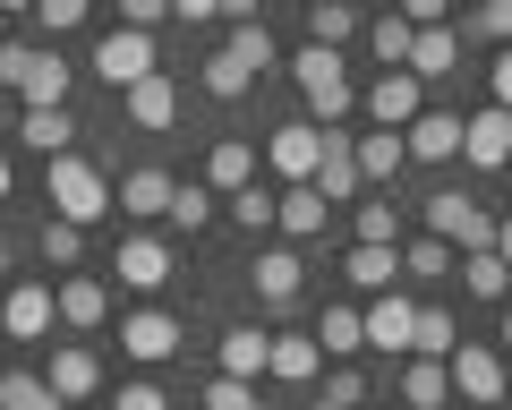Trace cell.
Returning <instances> with one entry per match:
<instances>
[{
    "label": "cell",
    "instance_id": "9",
    "mask_svg": "<svg viewBox=\"0 0 512 410\" xmlns=\"http://www.w3.org/2000/svg\"><path fill=\"white\" fill-rule=\"evenodd\" d=\"M359 325H367V351H384V359H410L419 308H410L402 291H384V299H367V308H359Z\"/></svg>",
    "mask_w": 512,
    "mask_h": 410
},
{
    "label": "cell",
    "instance_id": "13",
    "mask_svg": "<svg viewBox=\"0 0 512 410\" xmlns=\"http://www.w3.org/2000/svg\"><path fill=\"white\" fill-rule=\"evenodd\" d=\"M43 385H52L60 402H86V393L103 385V359H94L86 342H52V359H43Z\"/></svg>",
    "mask_w": 512,
    "mask_h": 410
},
{
    "label": "cell",
    "instance_id": "1",
    "mask_svg": "<svg viewBox=\"0 0 512 410\" xmlns=\"http://www.w3.org/2000/svg\"><path fill=\"white\" fill-rule=\"evenodd\" d=\"M69 60L43 52V43H0V86L26 94V112H69Z\"/></svg>",
    "mask_w": 512,
    "mask_h": 410
},
{
    "label": "cell",
    "instance_id": "28",
    "mask_svg": "<svg viewBox=\"0 0 512 410\" xmlns=\"http://www.w3.org/2000/svg\"><path fill=\"white\" fill-rule=\"evenodd\" d=\"M222 214H231L239 231H274V223H282V197H274L265 180H248L239 197H222Z\"/></svg>",
    "mask_w": 512,
    "mask_h": 410
},
{
    "label": "cell",
    "instance_id": "46",
    "mask_svg": "<svg viewBox=\"0 0 512 410\" xmlns=\"http://www.w3.org/2000/svg\"><path fill=\"white\" fill-rule=\"evenodd\" d=\"M163 18H171L163 0H120V26H137V35H154V26H163Z\"/></svg>",
    "mask_w": 512,
    "mask_h": 410
},
{
    "label": "cell",
    "instance_id": "50",
    "mask_svg": "<svg viewBox=\"0 0 512 410\" xmlns=\"http://www.w3.org/2000/svg\"><path fill=\"white\" fill-rule=\"evenodd\" d=\"M0 205H9V154H0Z\"/></svg>",
    "mask_w": 512,
    "mask_h": 410
},
{
    "label": "cell",
    "instance_id": "14",
    "mask_svg": "<svg viewBox=\"0 0 512 410\" xmlns=\"http://www.w3.org/2000/svg\"><path fill=\"white\" fill-rule=\"evenodd\" d=\"M171 197H180V180H171V171H120V188H111V214H137V223H154V214H171Z\"/></svg>",
    "mask_w": 512,
    "mask_h": 410
},
{
    "label": "cell",
    "instance_id": "52",
    "mask_svg": "<svg viewBox=\"0 0 512 410\" xmlns=\"http://www.w3.org/2000/svg\"><path fill=\"white\" fill-rule=\"evenodd\" d=\"M0 410H9V376H0Z\"/></svg>",
    "mask_w": 512,
    "mask_h": 410
},
{
    "label": "cell",
    "instance_id": "27",
    "mask_svg": "<svg viewBox=\"0 0 512 410\" xmlns=\"http://www.w3.org/2000/svg\"><path fill=\"white\" fill-rule=\"evenodd\" d=\"M316 368H325L316 334H274V368H265V376H282V385H308Z\"/></svg>",
    "mask_w": 512,
    "mask_h": 410
},
{
    "label": "cell",
    "instance_id": "4",
    "mask_svg": "<svg viewBox=\"0 0 512 410\" xmlns=\"http://www.w3.org/2000/svg\"><path fill=\"white\" fill-rule=\"evenodd\" d=\"M427 240L478 257V248H495V214L478 197H461V188H436V197H427Z\"/></svg>",
    "mask_w": 512,
    "mask_h": 410
},
{
    "label": "cell",
    "instance_id": "40",
    "mask_svg": "<svg viewBox=\"0 0 512 410\" xmlns=\"http://www.w3.org/2000/svg\"><path fill=\"white\" fill-rule=\"evenodd\" d=\"M248 86H256V77L239 69L231 52H214V60H205V94H222V103H239V94H248Z\"/></svg>",
    "mask_w": 512,
    "mask_h": 410
},
{
    "label": "cell",
    "instance_id": "16",
    "mask_svg": "<svg viewBox=\"0 0 512 410\" xmlns=\"http://www.w3.org/2000/svg\"><path fill=\"white\" fill-rule=\"evenodd\" d=\"M359 137H342V129H325V171H316V197L325 205H350L359 197Z\"/></svg>",
    "mask_w": 512,
    "mask_h": 410
},
{
    "label": "cell",
    "instance_id": "15",
    "mask_svg": "<svg viewBox=\"0 0 512 410\" xmlns=\"http://www.w3.org/2000/svg\"><path fill=\"white\" fill-rule=\"evenodd\" d=\"M111 274H120L128 291H163V282H171V248L154 240V231H137V240H120V257H111Z\"/></svg>",
    "mask_w": 512,
    "mask_h": 410
},
{
    "label": "cell",
    "instance_id": "23",
    "mask_svg": "<svg viewBox=\"0 0 512 410\" xmlns=\"http://www.w3.org/2000/svg\"><path fill=\"white\" fill-rule=\"evenodd\" d=\"M359 35H367V52H376L384 69H410V43H419V26H410L402 9H384V18H367Z\"/></svg>",
    "mask_w": 512,
    "mask_h": 410
},
{
    "label": "cell",
    "instance_id": "19",
    "mask_svg": "<svg viewBox=\"0 0 512 410\" xmlns=\"http://www.w3.org/2000/svg\"><path fill=\"white\" fill-rule=\"evenodd\" d=\"M402 146L419 154V163H461V112H419L402 129Z\"/></svg>",
    "mask_w": 512,
    "mask_h": 410
},
{
    "label": "cell",
    "instance_id": "48",
    "mask_svg": "<svg viewBox=\"0 0 512 410\" xmlns=\"http://www.w3.org/2000/svg\"><path fill=\"white\" fill-rule=\"evenodd\" d=\"M495 112H512V52L495 60Z\"/></svg>",
    "mask_w": 512,
    "mask_h": 410
},
{
    "label": "cell",
    "instance_id": "36",
    "mask_svg": "<svg viewBox=\"0 0 512 410\" xmlns=\"http://www.w3.org/2000/svg\"><path fill=\"white\" fill-rule=\"evenodd\" d=\"M461 282H470V299H504L512 291V265L495 257V248H478V257H461Z\"/></svg>",
    "mask_w": 512,
    "mask_h": 410
},
{
    "label": "cell",
    "instance_id": "31",
    "mask_svg": "<svg viewBox=\"0 0 512 410\" xmlns=\"http://www.w3.org/2000/svg\"><path fill=\"white\" fill-rule=\"evenodd\" d=\"M316 351H325V359L367 351V325H359V308H325V325H316Z\"/></svg>",
    "mask_w": 512,
    "mask_h": 410
},
{
    "label": "cell",
    "instance_id": "44",
    "mask_svg": "<svg viewBox=\"0 0 512 410\" xmlns=\"http://www.w3.org/2000/svg\"><path fill=\"white\" fill-rule=\"evenodd\" d=\"M461 35H495V43H512V0H487V9H478Z\"/></svg>",
    "mask_w": 512,
    "mask_h": 410
},
{
    "label": "cell",
    "instance_id": "5",
    "mask_svg": "<svg viewBox=\"0 0 512 410\" xmlns=\"http://www.w3.org/2000/svg\"><path fill=\"white\" fill-rule=\"evenodd\" d=\"M94 77H103L111 94H128V86H146L154 77V35H137V26H111L103 43H94V60H86Z\"/></svg>",
    "mask_w": 512,
    "mask_h": 410
},
{
    "label": "cell",
    "instance_id": "45",
    "mask_svg": "<svg viewBox=\"0 0 512 410\" xmlns=\"http://www.w3.org/2000/svg\"><path fill=\"white\" fill-rule=\"evenodd\" d=\"M69 26H86V0H43V35H69Z\"/></svg>",
    "mask_w": 512,
    "mask_h": 410
},
{
    "label": "cell",
    "instance_id": "2",
    "mask_svg": "<svg viewBox=\"0 0 512 410\" xmlns=\"http://www.w3.org/2000/svg\"><path fill=\"white\" fill-rule=\"evenodd\" d=\"M43 197H52V214L77 223V231L111 214V180H103V163H86V154H60V163L43 171Z\"/></svg>",
    "mask_w": 512,
    "mask_h": 410
},
{
    "label": "cell",
    "instance_id": "17",
    "mask_svg": "<svg viewBox=\"0 0 512 410\" xmlns=\"http://www.w3.org/2000/svg\"><path fill=\"white\" fill-rule=\"evenodd\" d=\"M120 112L137 120V129H171V120H180V77L154 69L146 86H128V94H120Z\"/></svg>",
    "mask_w": 512,
    "mask_h": 410
},
{
    "label": "cell",
    "instance_id": "39",
    "mask_svg": "<svg viewBox=\"0 0 512 410\" xmlns=\"http://www.w3.org/2000/svg\"><path fill=\"white\" fill-rule=\"evenodd\" d=\"M77 257H86V231H77V223H60V214H52V223H43V265H60V274H69Z\"/></svg>",
    "mask_w": 512,
    "mask_h": 410
},
{
    "label": "cell",
    "instance_id": "11",
    "mask_svg": "<svg viewBox=\"0 0 512 410\" xmlns=\"http://www.w3.org/2000/svg\"><path fill=\"white\" fill-rule=\"evenodd\" d=\"M52 317H60L52 282H18V291L0 299V334H9V342H43V334H52Z\"/></svg>",
    "mask_w": 512,
    "mask_h": 410
},
{
    "label": "cell",
    "instance_id": "42",
    "mask_svg": "<svg viewBox=\"0 0 512 410\" xmlns=\"http://www.w3.org/2000/svg\"><path fill=\"white\" fill-rule=\"evenodd\" d=\"M359 402H367L359 368H333V376H325V393H316V410H359Z\"/></svg>",
    "mask_w": 512,
    "mask_h": 410
},
{
    "label": "cell",
    "instance_id": "35",
    "mask_svg": "<svg viewBox=\"0 0 512 410\" xmlns=\"http://www.w3.org/2000/svg\"><path fill=\"white\" fill-rule=\"evenodd\" d=\"M214 188H205V180H180V197H171V214H163V223L171 231H205V223H214Z\"/></svg>",
    "mask_w": 512,
    "mask_h": 410
},
{
    "label": "cell",
    "instance_id": "34",
    "mask_svg": "<svg viewBox=\"0 0 512 410\" xmlns=\"http://www.w3.org/2000/svg\"><path fill=\"white\" fill-rule=\"evenodd\" d=\"M410 163V146L393 129H376V137H359V180H393V171Z\"/></svg>",
    "mask_w": 512,
    "mask_h": 410
},
{
    "label": "cell",
    "instance_id": "12",
    "mask_svg": "<svg viewBox=\"0 0 512 410\" xmlns=\"http://www.w3.org/2000/svg\"><path fill=\"white\" fill-rule=\"evenodd\" d=\"M461 163L470 171H504L512 163V112H478V120H461Z\"/></svg>",
    "mask_w": 512,
    "mask_h": 410
},
{
    "label": "cell",
    "instance_id": "20",
    "mask_svg": "<svg viewBox=\"0 0 512 410\" xmlns=\"http://www.w3.org/2000/svg\"><path fill=\"white\" fill-rule=\"evenodd\" d=\"M248 180H256V146H248V137H214V154H205V188H214V197H239Z\"/></svg>",
    "mask_w": 512,
    "mask_h": 410
},
{
    "label": "cell",
    "instance_id": "37",
    "mask_svg": "<svg viewBox=\"0 0 512 410\" xmlns=\"http://www.w3.org/2000/svg\"><path fill=\"white\" fill-rule=\"evenodd\" d=\"M222 52H231L248 77H265V69H274V35H265V26H231V43H222Z\"/></svg>",
    "mask_w": 512,
    "mask_h": 410
},
{
    "label": "cell",
    "instance_id": "33",
    "mask_svg": "<svg viewBox=\"0 0 512 410\" xmlns=\"http://www.w3.org/2000/svg\"><path fill=\"white\" fill-rule=\"evenodd\" d=\"M325 214H333V205L316 197V188H282V231H291V240H316Z\"/></svg>",
    "mask_w": 512,
    "mask_h": 410
},
{
    "label": "cell",
    "instance_id": "32",
    "mask_svg": "<svg viewBox=\"0 0 512 410\" xmlns=\"http://www.w3.org/2000/svg\"><path fill=\"white\" fill-rule=\"evenodd\" d=\"M461 351V325L444 308H419V334H410V359H453Z\"/></svg>",
    "mask_w": 512,
    "mask_h": 410
},
{
    "label": "cell",
    "instance_id": "22",
    "mask_svg": "<svg viewBox=\"0 0 512 410\" xmlns=\"http://www.w3.org/2000/svg\"><path fill=\"white\" fill-rule=\"evenodd\" d=\"M453 60H461V26H419V43H410V77H453Z\"/></svg>",
    "mask_w": 512,
    "mask_h": 410
},
{
    "label": "cell",
    "instance_id": "26",
    "mask_svg": "<svg viewBox=\"0 0 512 410\" xmlns=\"http://www.w3.org/2000/svg\"><path fill=\"white\" fill-rule=\"evenodd\" d=\"M18 137L43 154V163H60V154L77 146V120H69V112H26V120H18Z\"/></svg>",
    "mask_w": 512,
    "mask_h": 410
},
{
    "label": "cell",
    "instance_id": "53",
    "mask_svg": "<svg viewBox=\"0 0 512 410\" xmlns=\"http://www.w3.org/2000/svg\"><path fill=\"white\" fill-rule=\"evenodd\" d=\"M444 410H453V402H444Z\"/></svg>",
    "mask_w": 512,
    "mask_h": 410
},
{
    "label": "cell",
    "instance_id": "43",
    "mask_svg": "<svg viewBox=\"0 0 512 410\" xmlns=\"http://www.w3.org/2000/svg\"><path fill=\"white\" fill-rule=\"evenodd\" d=\"M9 410H69V402H60L43 376H26V368H18V376H9Z\"/></svg>",
    "mask_w": 512,
    "mask_h": 410
},
{
    "label": "cell",
    "instance_id": "6",
    "mask_svg": "<svg viewBox=\"0 0 512 410\" xmlns=\"http://www.w3.org/2000/svg\"><path fill=\"white\" fill-rule=\"evenodd\" d=\"M265 171H282L291 188H316V171H325V129H316V120H282V129L265 137Z\"/></svg>",
    "mask_w": 512,
    "mask_h": 410
},
{
    "label": "cell",
    "instance_id": "30",
    "mask_svg": "<svg viewBox=\"0 0 512 410\" xmlns=\"http://www.w3.org/2000/svg\"><path fill=\"white\" fill-rule=\"evenodd\" d=\"M350 35H359V9H342V0H316L308 9V43L316 52H342Z\"/></svg>",
    "mask_w": 512,
    "mask_h": 410
},
{
    "label": "cell",
    "instance_id": "18",
    "mask_svg": "<svg viewBox=\"0 0 512 410\" xmlns=\"http://www.w3.org/2000/svg\"><path fill=\"white\" fill-rule=\"evenodd\" d=\"M265 368H274V334H265V325H231V334H222V376H231V385H256Z\"/></svg>",
    "mask_w": 512,
    "mask_h": 410
},
{
    "label": "cell",
    "instance_id": "24",
    "mask_svg": "<svg viewBox=\"0 0 512 410\" xmlns=\"http://www.w3.org/2000/svg\"><path fill=\"white\" fill-rule=\"evenodd\" d=\"M299 274H308V265H299L291 248H265V257H256V299H265V308H291V299H299Z\"/></svg>",
    "mask_w": 512,
    "mask_h": 410
},
{
    "label": "cell",
    "instance_id": "41",
    "mask_svg": "<svg viewBox=\"0 0 512 410\" xmlns=\"http://www.w3.org/2000/svg\"><path fill=\"white\" fill-rule=\"evenodd\" d=\"M402 274H419V282L453 274V248H444V240H410V248H402Z\"/></svg>",
    "mask_w": 512,
    "mask_h": 410
},
{
    "label": "cell",
    "instance_id": "21",
    "mask_svg": "<svg viewBox=\"0 0 512 410\" xmlns=\"http://www.w3.org/2000/svg\"><path fill=\"white\" fill-rule=\"evenodd\" d=\"M52 299H60V325H77V334H94V325L111 317V291H103L94 274H69V282H60Z\"/></svg>",
    "mask_w": 512,
    "mask_h": 410
},
{
    "label": "cell",
    "instance_id": "25",
    "mask_svg": "<svg viewBox=\"0 0 512 410\" xmlns=\"http://www.w3.org/2000/svg\"><path fill=\"white\" fill-rule=\"evenodd\" d=\"M402 402H410V410H444V402H453L444 359H402Z\"/></svg>",
    "mask_w": 512,
    "mask_h": 410
},
{
    "label": "cell",
    "instance_id": "51",
    "mask_svg": "<svg viewBox=\"0 0 512 410\" xmlns=\"http://www.w3.org/2000/svg\"><path fill=\"white\" fill-rule=\"evenodd\" d=\"M504 351H512V308H504Z\"/></svg>",
    "mask_w": 512,
    "mask_h": 410
},
{
    "label": "cell",
    "instance_id": "10",
    "mask_svg": "<svg viewBox=\"0 0 512 410\" xmlns=\"http://www.w3.org/2000/svg\"><path fill=\"white\" fill-rule=\"evenodd\" d=\"M359 103H367V120H376V129H393V137H402L410 120L427 112V94H419V77H410V69H384L376 86L359 94Z\"/></svg>",
    "mask_w": 512,
    "mask_h": 410
},
{
    "label": "cell",
    "instance_id": "8",
    "mask_svg": "<svg viewBox=\"0 0 512 410\" xmlns=\"http://www.w3.org/2000/svg\"><path fill=\"white\" fill-rule=\"evenodd\" d=\"M120 351L137 359V368L180 359V317H171V308H137V317H120Z\"/></svg>",
    "mask_w": 512,
    "mask_h": 410
},
{
    "label": "cell",
    "instance_id": "47",
    "mask_svg": "<svg viewBox=\"0 0 512 410\" xmlns=\"http://www.w3.org/2000/svg\"><path fill=\"white\" fill-rule=\"evenodd\" d=\"M111 410H171V402L146 385V376H137V385H120V402H111Z\"/></svg>",
    "mask_w": 512,
    "mask_h": 410
},
{
    "label": "cell",
    "instance_id": "29",
    "mask_svg": "<svg viewBox=\"0 0 512 410\" xmlns=\"http://www.w3.org/2000/svg\"><path fill=\"white\" fill-rule=\"evenodd\" d=\"M350 282H359V291H393V282H402V248H350V265H342Z\"/></svg>",
    "mask_w": 512,
    "mask_h": 410
},
{
    "label": "cell",
    "instance_id": "3",
    "mask_svg": "<svg viewBox=\"0 0 512 410\" xmlns=\"http://www.w3.org/2000/svg\"><path fill=\"white\" fill-rule=\"evenodd\" d=\"M291 69H299V94H308V120H316V129H342V120L359 112V86H350L342 52H316V43H308Z\"/></svg>",
    "mask_w": 512,
    "mask_h": 410
},
{
    "label": "cell",
    "instance_id": "38",
    "mask_svg": "<svg viewBox=\"0 0 512 410\" xmlns=\"http://www.w3.org/2000/svg\"><path fill=\"white\" fill-rule=\"evenodd\" d=\"M359 248H402V205H359Z\"/></svg>",
    "mask_w": 512,
    "mask_h": 410
},
{
    "label": "cell",
    "instance_id": "7",
    "mask_svg": "<svg viewBox=\"0 0 512 410\" xmlns=\"http://www.w3.org/2000/svg\"><path fill=\"white\" fill-rule=\"evenodd\" d=\"M444 376H453V402H470V410L504 402V359H495L487 342H461V351L444 359Z\"/></svg>",
    "mask_w": 512,
    "mask_h": 410
},
{
    "label": "cell",
    "instance_id": "49",
    "mask_svg": "<svg viewBox=\"0 0 512 410\" xmlns=\"http://www.w3.org/2000/svg\"><path fill=\"white\" fill-rule=\"evenodd\" d=\"M495 257L512 265V214H504V223H495Z\"/></svg>",
    "mask_w": 512,
    "mask_h": 410
}]
</instances>
